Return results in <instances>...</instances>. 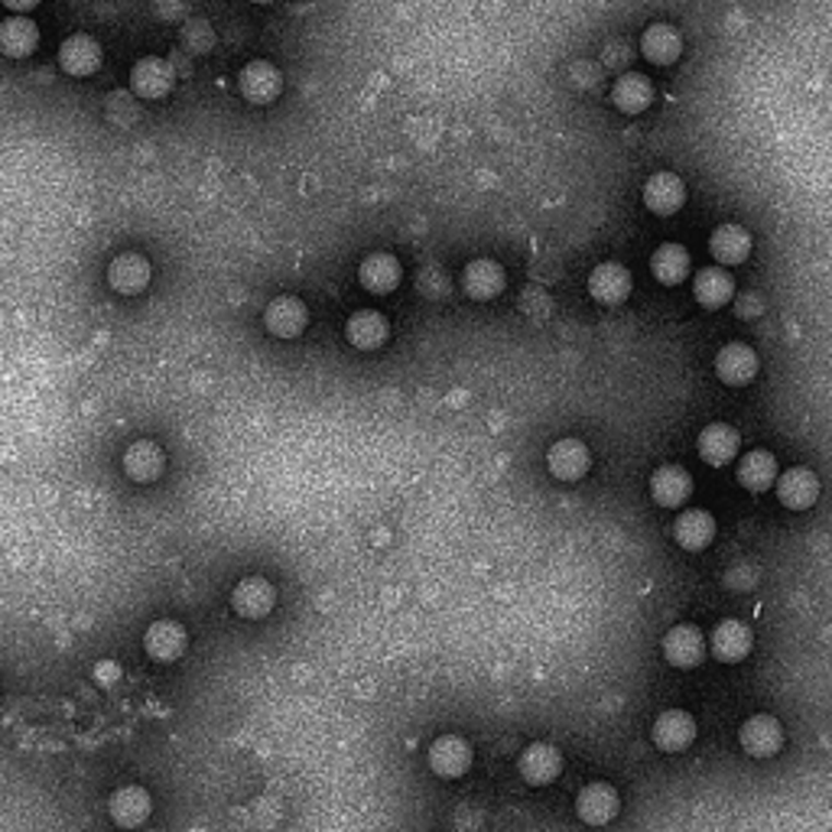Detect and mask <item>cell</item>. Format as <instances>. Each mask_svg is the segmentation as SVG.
<instances>
[{
    "label": "cell",
    "mask_w": 832,
    "mask_h": 832,
    "mask_svg": "<svg viewBox=\"0 0 832 832\" xmlns=\"http://www.w3.org/2000/svg\"><path fill=\"white\" fill-rule=\"evenodd\" d=\"M621 810V797L611 784L605 781H595V784H585L575 797V817L585 823V827H608Z\"/></svg>",
    "instance_id": "1"
},
{
    "label": "cell",
    "mask_w": 832,
    "mask_h": 832,
    "mask_svg": "<svg viewBox=\"0 0 832 832\" xmlns=\"http://www.w3.org/2000/svg\"><path fill=\"white\" fill-rule=\"evenodd\" d=\"M738 741L741 748L751 754V758H774L781 748H784V728L774 715L768 712H758L751 718L741 722L738 728Z\"/></svg>",
    "instance_id": "2"
},
{
    "label": "cell",
    "mask_w": 832,
    "mask_h": 832,
    "mask_svg": "<svg viewBox=\"0 0 832 832\" xmlns=\"http://www.w3.org/2000/svg\"><path fill=\"white\" fill-rule=\"evenodd\" d=\"M651 738L661 751L680 754L696 741V718L684 709H667V712L657 715V722L651 728Z\"/></svg>",
    "instance_id": "3"
},
{
    "label": "cell",
    "mask_w": 832,
    "mask_h": 832,
    "mask_svg": "<svg viewBox=\"0 0 832 832\" xmlns=\"http://www.w3.org/2000/svg\"><path fill=\"white\" fill-rule=\"evenodd\" d=\"M758 368H761V361H758L754 348H751V345H741V342H732V345H725V348L715 355V375H718V381L728 384V388H745V384H751V381L758 378Z\"/></svg>",
    "instance_id": "4"
},
{
    "label": "cell",
    "mask_w": 832,
    "mask_h": 832,
    "mask_svg": "<svg viewBox=\"0 0 832 832\" xmlns=\"http://www.w3.org/2000/svg\"><path fill=\"white\" fill-rule=\"evenodd\" d=\"M705 654H709V644H705L702 631L693 625H677L664 634V657H667L670 667L693 670L702 664Z\"/></svg>",
    "instance_id": "5"
},
{
    "label": "cell",
    "mask_w": 832,
    "mask_h": 832,
    "mask_svg": "<svg viewBox=\"0 0 832 832\" xmlns=\"http://www.w3.org/2000/svg\"><path fill=\"white\" fill-rule=\"evenodd\" d=\"M684 202H687V186H684V179H680L677 173L661 169V173H654V176L644 182V205H647L654 215L670 218V215H677V212L684 209Z\"/></svg>",
    "instance_id": "6"
},
{
    "label": "cell",
    "mask_w": 832,
    "mask_h": 832,
    "mask_svg": "<svg viewBox=\"0 0 832 832\" xmlns=\"http://www.w3.org/2000/svg\"><path fill=\"white\" fill-rule=\"evenodd\" d=\"M238 88L248 102L254 105H271L277 102L280 92H283V75L274 62H264V59H254L241 69L238 75Z\"/></svg>",
    "instance_id": "7"
},
{
    "label": "cell",
    "mask_w": 832,
    "mask_h": 832,
    "mask_svg": "<svg viewBox=\"0 0 832 832\" xmlns=\"http://www.w3.org/2000/svg\"><path fill=\"white\" fill-rule=\"evenodd\" d=\"M277 605V592L274 585L264 579V575H248L235 585L231 592V608L241 615V618H268Z\"/></svg>",
    "instance_id": "8"
},
{
    "label": "cell",
    "mask_w": 832,
    "mask_h": 832,
    "mask_svg": "<svg viewBox=\"0 0 832 832\" xmlns=\"http://www.w3.org/2000/svg\"><path fill=\"white\" fill-rule=\"evenodd\" d=\"M751 644H754V634L748 625L728 618V621H718L712 638H709V654L722 664H738L751 654Z\"/></svg>",
    "instance_id": "9"
},
{
    "label": "cell",
    "mask_w": 832,
    "mask_h": 832,
    "mask_svg": "<svg viewBox=\"0 0 832 832\" xmlns=\"http://www.w3.org/2000/svg\"><path fill=\"white\" fill-rule=\"evenodd\" d=\"M429 768H432V774H439L445 781L462 777L472 768V745L462 735H442V738H436L432 748H429Z\"/></svg>",
    "instance_id": "10"
},
{
    "label": "cell",
    "mask_w": 832,
    "mask_h": 832,
    "mask_svg": "<svg viewBox=\"0 0 832 832\" xmlns=\"http://www.w3.org/2000/svg\"><path fill=\"white\" fill-rule=\"evenodd\" d=\"M153 813V797L138 787V784H128V787H118L108 800V817L121 827V830H138L150 820Z\"/></svg>",
    "instance_id": "11"
},
{
    "label": "cell",
    "mask_w": 832,
    "mask_h": 832,
    "mask_svg": "<svg viewBox=\"0 0 832 832\" xmlns=\"http://www.w3.org/2000/svg\"><path fill=\"white\" fill-rule=\"evenodd\" d=\"M518 771L521 777L531 784V787H547L554 784L562 771V754L556 751L554 745L547 741H534L521 751V761H518Z\"/></svg>",
    "instance_id": "12"
},
{
    "label": "cell",
    "mask_w": 832,
    "mask_h": 832,
    "mask_svg": "<svg viewBox=\"0 0 832 832\" xmlns=\"http://www.w3.org/2000/svg\"><path fill=\"white\" fill-rule=\"evenodd\" d=\"M306 322H309V309L302 299L296 296H277L271 299V306L264 309V325L271 335L277 338H296L306 332Z\"/></svg>",
    "instance_id": "13"
},
{
    "label": "cell",
    "mask_w": 832,
    "mask_h": 832,
    "mask_svg": "<svg viewBox=\"0 0 832 832\" xmlns=\"http://www.w3.org/2000/svg\"><path fill=\"white\" fill-rule=\"evenodd\" d=\"M592 465V455L582 439H559L547 452V468L556 482H579Z\"/></svg>",
    "instance_id": "14"
},
{
    "label": "cell",
    "mask_w": 832,
    "mask_h": 832,
    "mask_svg": "<svg viewBox=\"0 0 832 832\" xmlns=\"http://www.w3.org/2000/svg\"><path fill=\"white\" fill-rule=\"evenodd\" d=\"M186 644H189V638H186L182 625H176V621H153L143 634V651L156 664L179 661L186 654Z\"/></svg>",
    "instance_id": "15"
},
{
    "label": "cell",
    "mask_w": 832,
    "mask_h": 832,
    "mask_svg": "<svg viewBox=\"0 0 832 832\" xmlns=\"http://www.w3.org/2000/svg\"><path fill=\"white\" fill-rule=\"evenodd\" d=\"M173 82H176V72H173V66H169L166 59H159V56L140 59L138 66H134V72H131V88L138 92L140 98H146V102L166 98L169 88H173Z\"/></svg>",
    "instance_id": "16"
},
{
    "label": "cell",
    "mask_w": 832,
    "mask_h": 832,
    "mask_svg": "<svg viewBox=\"0 0 832 832\" xmlns=\"http://www.w3.org/2000/svg\"><path fill=\"white\" fill-rule=\"evenodd\" d=\"M693 495V478L680 465H661L651 475V498L661 508H684Z\"/></svg>",
    "instance_id": "17"
},
{
    "label": "cell",
    "mask_w": 832,
    "mask_h": 832,
    "mask_svg": "<svg viewBox=\"0 0 832 832\" xmlns=\"http://www.w3.org/2000/svg\"><path fill=\"white\" fill-rule=\"evenodd\" d=\"M777 498L784 508L791 511H807L817 504L820 498V478L810 472V468H787L781 478H777Z\"/></svg>",
    "instance_id": "18"
},
{
    "label": "cell",
    "mask_w": 832,
    "mask_h": 832,
    "mask_svg": "<svg viewBox=\"0 0 832 832\" xmlns=\"http://www.w3.org/2000/svg\"><path fill=\"white\" fill-rule=\"evenodd\" d=\"M401 277H404V268L394 254L388 251H378V254H368L358 268V280L368 293L375 296H388L401 286Z\"/></svg>",
    "instance_id": "19"
},
{
    "label": "cell",
    "mask_w": 832,
    "mask_h": 832,
    "mask_svg": "<svg viewBox=\"0 0 832 832\" xmlns=\"http://www.w3.org/2000/svg\"><path fill=\"white\" fill-rule=\"evenodd\" d=\"M589 293L592 299L605 302V306H618L631 296V271L615 264V261H605L598 264L592 274H589Z\"/></svg>",
    "instance_id": "20"
},
{
    "label": "cell",
    "mask_w": 832,
    "mask_h": 832,
    "mask_svg": "<svg viewBox=\"0 0 832 832\" xmlns=\"http://www.w3.org/2000/svg\"><path fill=\"white\" fill-rule=\"evenodd\" d=\"M508 286V274L498 261H488V258H478L472 261L465 271H462V289L465 296L485 302V299H495L501 289Z\"/></svg>",
    "instance_id": "21"
},
{
    "label": "cell",
    "mask_w": 832,
    "mask_h": 832,
    "mask_svg": "<svg viewBox=\"0 0 832 832\" xmlns=\"http://www.w3.org/2000/svg\"><path fill=\"white\" fill-rule=\"evenodd\" d=\"M59 66L69 75H92L102 66V46L88 36V33H72L62 46H59Z\"/></svg>",
    "instance_id": "22"
},
{
    "label": "cell",
    "mask_w": 832,
    "mask_h": 832,
    "mask_svg": "<svg viewBox=\"0 0 832 832\" xmlns=\"http://www.w3.org/2000/svg\"><path fill=\"white\" fill-rule=\"evenodd\" d=\"M345 338L352 342V348L358 352H378L388 338H391V325L381 312L375 309H361L348 319L345 325Z\"/></svg>",
    "instance_id": "23"
},
{
    "label": "cell",
    "mask_w": 832,
    "mask_h": 832,
    "mask_svg": "<svg viewBox=\"0 0 832 832\" xmlns=\"http://www.w3.org/2000/svg\"><path fill=\"white\" fill-rule=\"evenodd\" d=\"M709 254L722 264V268H735L745 264L751 254V235L741 225H718L709 238Z\"/></svg>",
    "instance_id": "24"
},
{
    "label": "cell",
    "mask_w": 832,
    "mask_h": 832,
    "mask_svg": "<svg viewBox=\"0 0 832 832\" xmlns=\"http://www.w3.org/2000/svg\"><path fill=\"white\" fill-rule=\"evenodd\" d=\"M738 445H741V436L728 423H709L699 432V455H702V462H709L715 468L728 465L738 455Z\"/></svg>",
    "instance_id": "25"
},
{
    "label": "cell",
    "mask_w": 832,
    "mask_h": 832,
    "mask_svg": "<svg viewBox=\"0 0 832 832\" xmlns=\"http://www.w3.org/2000/svg\"><path fill=\"white\" fill-rule=\"evenodd\" d=\"M674 537L684 550L702 554L712 540H715V518L702 508H690L677 518L674 524Z\"/></svg>",
    "instance_id": "26"
},
{
    "label": "cell",
    "mask_w": 832,
    "mask_h": 832,
    "mask_svg": "<svg viewBox=\"0 0 832 832\" xmlns=\"http://www.w3.org/2000/svg\"><path fill=\"white\" fill-rule=\"evenodd\" d=\"M641 52L651 66H674L684 52V39L670 23H654L641 36Z\"/></svg>",
    "instance_id": "27"
},
{
    "label": "cell",
    "mask_w": 832,
    "mask_h": 832,
    "mask_svg": "<svg viewBox=\"0 0 832 832\" xmlns=\"http://www.w3.org/2000/svg\"><path fill=\"white\" fill-rule=\"evenodd\" d=\"M738 485L741 488H748V491H768V488H774L777 485V478H781V472H777V459L771 455V452H764V449H754V452H748V455H741V462H738Z\"/></svg>",
    "instance_id": "28"
},
{
    "label": "cell",
    "mask_w": 832,
    "mask_h": 832,
    "mask_svg": "<svg viewBox=\"0 0 832 832\" xmlns=\"http://www.w3.org/2000/svg\"><path fill=\"white\" fill-rule=\"evenodd\" d=\"M693 296L705 309H722L735 296V280L722 268H702L693 277Z\"/></svg>",
    "instance_id": "29"
},
{
    "label": "cell",
    "mask_w": 832,
    "mask_h": 832,
    "mask_svg": "<svg viewBox=\"0 0 832 832\" xmlns=\"http://www.w3.org/2000/svg\"><path fill=\"white\" fill-rule=\"evenodd\" d=\"M163 465H166V455L156 442L150 439H140V442H131V449L124 452V472L131 482H156L163 475Z\"/></svg>",
    "instance_id": "30"
},
{
    "label": "cell",
    "mask_w": 832,
    "mask_h": 832,
    "mask_svg": "<svg viewBox=\"0 0 832 832\" xmlns=\"http://www.w3.org/2000/svg\"><path fill=\"white\" fill-rule=\"evenodd\" d=\"M611 102H615V108H618L621 115H641V111H647L651 102H654V85H651V79H644V75H638V72H628V75H621V79L615 82Z\"/></svg>",
    "instance_id": "31"
},
{
    "label": "cell",
    "mask_w": 832,
    "mask_h": 832,
    "mask_svg": "<svg viewBox=\"0 0 832 832\" xmlns=\"http://www.w3.org/2000/svg\"><path fill=\"white\" fill-rule=\"evenodd\" d=\"M108 283L115 293L121 296H138L150 283V264L140 254H121L118 261H111L108 268Z\"/></svg>",
    "instance_id": "32"
},
{
    "label": "cell",
    "mask_w": 832,
    "mask_h": 832,
    "mask_svg": "<svg viewBox=\"0 0 832 832\" xmlns=\"http://www.w3.org/2000/svg\"><path fill=\"white\" fill-rule=\"evenodd\" d=\"M0 46L10 59H23L39 46V29L29 16H10L0 23Z\"/></svg>",
    "instance_id": "33"
},
{
    "label": "cell",
    "mask_w": 832,
    "mask_h": 832,
    "mask_svg": "<svg viewBox=\"0 0 832 832\" xmlns=\"http://www.w3.org/2000/svg\"><path fill=\"white\" fill-rule=\"evenodd\" d=\"M651 274L664 286H677L690 277V251L684 245H661L651 254Z\"/></svg>",
    "instance_id": "34"
},
{
    "label": "cell",
    "mask_w": 832,
    "mask_h": 832,
    "mask_svg": "<svg viewBox=\"0 0 832 832\" xmlns=\"http://www.w3.org/2000/svg\"><path fill=\"white\" fill-rule=\"evenodd\" d=\"M95 674H98V684H102V687H111V684L118 680V674H121V670H118L115 664H98V670H95Z\"/></svg>",
    "instance_id": "35"
},
{
    "label": "cell",
    "mask_w": 832,
    "mask_h": 832,
    "mask_svg": "<svg viewBox=\"0 0 832 832\" xmlns=\"http://www.w3.org/2000/svg\"><path fill=\"white\" fill-rule=\"evenodd\" d=\"M0 3H3L10 13H23V16H26V10H33L39 0H0Z\"/></svg>",
    "instance_id": "36"
},
{
    "label": "cell",
    "mask_w": 832,
    "mask_h": 832,
    "mask_svg": "<svg viewBox=\"0 0 832 832\" xmlns=\"http://www.w3.org/2000/svg\"><path fill=\"white\" fill-rule=\"evenodd\" d=\"M251 3H274V0H251Z\"/></svg>",
    "instance_id": "37"
}]
</instances>
